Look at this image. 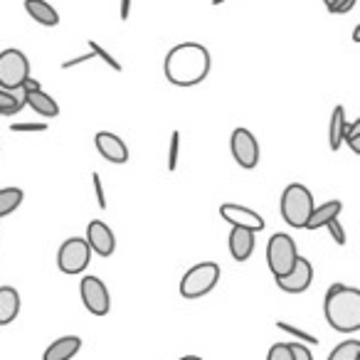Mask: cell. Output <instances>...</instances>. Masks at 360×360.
Instances as JSON below:
<instances>
[{
	"mask_svg": "<svg viewBox=\"0 0 360 360\" xmlns=\"http://www.w3.org/2000/svg\"><path fill=\"white\" fill-rule=\"evenodd\" d=\"M355 3H358V0H335V3L328 6V13H333V15H345V13L353 11Z\"/></svg>",
	"mask_w": 360,
	"mask_h": 360,
	"instance_id": "cell-31",
	"label": "cell"
},
{
	"mask_svg": "<svg viewBox=\"0 0 360 360\" xmlns=\"http://www.w3.org/2000/svg\"><path fill=\"white\" fill-rule=\"evenodd\" d=\"M323 3H326V8H328V6H330V3H335V0H323Z\"/></svg>",
	"mask_w": 360,
	"mask_h": 360,
	"instance_id": "cell-39",
	"label": "cell"
},
{
	"mask_svg": "<svg viewBox=\"0 0 360 360\" xmlns=\"http://www.w3.org/2000/svg\"><path fill=\"white\" fill-rule=\"evenodd\" d=\"M353 42H360V25L353 27Z\"/></svg>",
	"mask_w": 360,
	"mask_h": 360,
	"instance_id": "cell-36",
	"label": "cell"
},
{
	"mask_svg": "<svg viewBox=\"0 0 360 360\" xmlns=\"http://www.w3.org/2000/svg\"><path fill=\"white\" fill-rule=\"evenodd\" d=\"M79 296L84 309L89 311L91 316H106L111 311V296L106 284L99 279V276H84L79 281Z\"/></svg>",
	"mask_w": 360,
	"mask_h": 360,
	"instance_id": "cell-9",
	"label": "cell"
},
{
	"mask_svg": "<svg viewBox=\"0 0 360 360\" xmlns=\"http://www.w3.org/2000/svg\"><path fill=\"white\" fill-rule=\"evenodd\" d=\"M289 348H291V355H294V360H314L309 345L301 343V340H299V343H289Z\"/></svg>",
	"mask_w": 360,
	"mask_h": 360,
	"instance_id": "cell-32",
	"label": "cell"
},
{
	"mask_svg": "<svg viewBox=\"0 0 360 360\" xmlns=\"http://www.w3.org/2000/svg\"><path fill=\"white\" fill-rule=\"evenodd\" d=\"M86 245H89L91 255L99 257H111L116 250V237L111 232V227L101 220H91L89 227H86Z\"/></svg>",
	"mask_w": 360,
	"mask_h": 360,
	"instance_id": "cell-13",
	"label": "cell"
},
{
	"mask_svg": "<svg viewBox=\"0 0 360 360\" xmlns=\"http://www.w3.org/2000/svg\"><path fill=\"white\" fill-rule=\"evenodd\" d=\"M230 150L232 158L237 165H242L245 170H252L259 165V143H257V136L250 129H235L230 136Z\"/></svg>",
	"mask_w": 360,
	"mask_h": 360,
	"instance_id": "cell-8",
	"label": "cell"
},
{
	"mask_svg": "<svg viewBox=\"0 0 360 360\" xmlns=\"http://www.w3.org/2000/svg\"><path fill=\"white\" fill-rule=\"evenodd\" d=\"M20 91H22V104H27L40 116H45V119H55V116H60V106H57V101L52 99L42 86H37V89H20Z\"/></svg>",
	"mask_w": 360,
	"mask_h": 360,
	"instance_id": "cell-14",
	"label": "cell"
},
{
	"mask_svg": "<svg viewBox=\"0 0 360 360\" xmlns=\"http://www.w3.org/2000/svg\"><path fill=\"white\" fill-rule=\"evenodd\" d=\"M20 314V294L15 286H0V326H8Z\"/></svg>",
	"mask_w": 360,
	"mask_h": 360,
	"instance_id": "cell-19",
	"label": "cell"
},
{
	"mask_svg": "<svg viewBox=\"0 0 360 360\" xmlns=\"http://www.w3.org/2000/svg\"><path fill=\"white\" fill-rule=\"evenodd\" d=\"M220 217L232 227H245V230H252V232H262L264 230V217L259 212L250 210L245 205H237V202H225L220 205Z\"/></svg>",
	"mask_w": 360,
	"mask_h": 360,
	"instance_id": "cell-11",
	"label": "cell"
},
{
	"mask_svg": "<svg viewBox=\"0 0 360 360\" xmlns=\"http://www.w3.org/2000/svg\"><path fill=\"white\" fill-rule=\"evenodd\" d=\"M220 274L222 271L217 262H200V264L191 266L183 274V279H180V296L183 299H202V296H207L217 286Z\"/></svg>",
	"mask_w": 360,
	"mask_h": 360,
	"instance_id": "cell-4",
	"label": "cell"
},
{
	"mask_svg": "<svg viewBox=\"0 0 360 360\" xmlns=\"http://www.w3.org/2000/svg\"><path fill=\"white\" fill-rule=\"evenodd\" d=\"M326 227H328V232H330V237H333L335 245L345 247V242H348V237H345V230H343V227H340V217H333V220H330Z\"/></svg>",
	"mask_w": 360,
	"mask_h": 360,
	"instance_id": "cell-29",
	"label": "cell"
},
{
	"mask_svg": "<svg viewBox=\"0 0 360 360\" xmlns=\"http://www.w3.org/2000/svg\"><path fill=\"white\" fill-rule=\"evenodd\" d=\"M255 235L257 232H252V230H245V227H232V232H230V255H232V259L235 262H247L252 255H255Z\"/></svg>",
	"mask_w": 360,
	"mask_h": 360,
	"instance_id": "cell-15",
	"label": "cell"
},
{
	"mask_svg": "<svg viewBox=\"0 0 360 360\" xmlns=\"http://www.w3.org/2000/svg\"><path fill=\"white\" fill-rule=\"evenodd\" d=\"M89 262H91V250L84 237H70L57 250V266H60L62 274H70V276L82 274L89 266Z\"/></svg>",
	"mask_w": 360,
	"mask_h": 360,
	"instance_id": "cell-7",
	"label": "cell"
},
{
	"mask_svg": "<svg viewBox=\"0 0 360 360\" xmlns=\"http://www.w3.org/2000/svg\"><path fill=\"white\" fill-rule=\"evenodd\" d=\"M25 200V193L20 188H3L0 191V217H8L18 210Z\"/></svg>",
	"mask_w": 360,
	"mask_h": 360,
	"instance_id": "cell-21",
	"label": "cell"
},
{
	"mask_svg": "<svg viewBox=\"0 0 360 360\" xmlns=\"http://www.w3.org/2000/svg\"><path fill=\"white\" fill-rule=\"evenodd\" d=\"M91 183H94V193H96V205L101 210H106V193H104V183H101L99 173H91Z\"/></svg>",
	"mask_w": 360,
	"mask_h": 360,
	"instance_id": "cell-30",
	"label": "cell"
},
{
	"mask_svg": "<svg viewBox=\"0 0 360 360\" xmlns=\"http://www.w3.org/2000/svg\"><path fill=\"white\" fill-rule=\"evenodd\" d=\"M314 205L316 202H314V195H311L309 188L301 186V183H289V186L284 188V193H281L279 212H281V217H284L286 225L301 230V227H306V220H309Z\"/></svg>",
	"mask_w": 360,
	"mask_h": 360,
	"instance_id": "cell-3",
	"label": "cell"
},
{
	"mask_svg": "<svg viewBox=\"0 0 360 360\" xmlns=\"http://www.w3.org/2000/svg\"><path fill=\"white\" fill-rule=\"evenodd\" d=\"M343 143L348 146L355 155H360V119H355L353 124H345Z\"/></svg>",
	"mask_w": 360,
	"mask_h": 360,
	"instance_id": "cell-24",
	"label": "cell"
},
{
	"mask_svg": "<svg viewBox=\"0 0 360 360\" xmlns=\"http://www.w3.org/2000/svg\"><path fill=\"white\" fill-rule=\"evenodd\" d=\"M340 212H343V202L340 200H328V202H321V205H314L304 230H321V227L328 225L333 217H340Z\"/></svg>",
	"mask_w": 360,
	"mask_h": 360,
	"instance_id": "cell-17",
	"label": "cell"
},
{
	"mask_svg": "<svg viewBox=\"0 0 360 360\" xmlns=\"http://www.w3.org/2000/svg\"><path fill=\"white\" fill-rule=\"evenodd\" d=\"M27 77H30V60L25 52L18 47L0 52V89L18 91Z\"/></svg>",
	"mask_w": 360,
	"mask_h": 360,
	"instance_id": "cell-6",
	"label": "cell"
},
{
	"mask_svg": "<svg viewBox=\"0 0 360 360\" xmlns=\"http://www.w3.org/2000/svg\"><path fill=\"white\" fill-rule=\"evenodd\" d=\"M222 3H227V0H212V6H222Z\"/></svg>",
	"mask_w": 360,
	"mask_h": 360,
	"instance_id": "cell-38",
	"label": "cell"
},
{
	"mask_svg": "<svg viewBox=\"0 0 360 360\" xmlns=\"http://www.w3.org/2000/svg\"><path fill=\"white\" fill-rule=\"evenodd\" d=\"M178 155H180V131L170 134V148H168V170L173 173L178 168Z\"/></svg>",
	"mask_w": 360,
	"mask_h": 360,
	"instance_id": "cell-26",
	"label": "cell"
},
{
	"mask_svg": "<svg viewBox=\"0 0 360 360\" xmlns=\"http://www.w3.org/2000/svg\"><path fill=\"white\" fill-rule=\"evenodd\" d=\"M323 314L338 333L360 330V291L348 284H330L323 296Z\"/></svg>",
	"mask_w": 360,
	"mask_h": 360,
	"instance_id": "cell-2",
	"label": "cell"
},
{
	"mask_svg": "<svg viewBox=\"0 0 360 360\" xmlns=\"http://www.w3.org/2000/svg\"><path fill=\"white\" fill-rule=\"evenodd\" d=\"M22 96H18L15 91L0 89V116H13L22 109Z\"/></svg>",
	"mask_w": 360,
	"mask_h": 360,
	"instance_id": "cell-23",
	"label": "cell"
},
{
	"mask_svg": "<svg viewBox=\"0 0 360 360\" xmlns=\"http://www.w3.org/2000/svg\"><path fill=\"white\" fill-rule=\"evenodd\" d=\"M266 360H294L289 343H274L266 353Z\"/></svg>",
	"mask_w": 360,
	"mask_h": 360,
	"instance_id": "cell-28",
	"label": "cell"
},
{
	"mask_svg": "<svg viewBox=\"0 0 360 360\" xmlns=\"http://www.w3.org/2000/svg\"><path fill=\"white\" fill-rule=\"evenodd\" d=\"M47 124H13L11 131L13 134H32V131H47Z\"/></svg>",
	"mask_w": 360,
	"mask_h": 360,
	"instance_id": "cell-33",
	"label": "cell"
},
{
	"mask_svg": "<svg viewBox=\"0 0 360 360\" xmlns=\"http://www.w3.org/2000/svg\"><path fill=\"white\" fill-rule=\"evenodd\" d=\"M279 326L281 330H286V333H291L294 338H299V340H304V343H319V338H316L314 333H306V330H301V328H296V326H291V323H284V321H279Z\"/></svg>",
	"mask_w": 360,
	"mask_h": 360,
	"instance_id": "cell-27",
	"label": "cell"
},
{
	"mask_svg": "<svg viewBox=\"0 0 360 360\" xmlns=\"http://www.w3.org/2000/svg\"><path fill=\"white\" fill-rule=\"evenodd\" d=\"M178 360H202L200 355H183V358H178Z\"/></svg>",
	"mask_w": 360,
	"mask_h": 360,
	"instance_id": "cell-37",
	"label": "cell"
},
{
	"mask_svg": "<svg viewBox=\"0 0 360 360\" xmlns=\"http://www.w3.org/2000/svg\"><path fill=\"white\" fill-rule=\"evenodd\" d=\"M82 350L79 335H62L55 343H50L42 353V360H72Z\"/></svg>",
	"mask_w": 360,
	"mask_h": 360,
	"instance_id": "cell-16",
	"label": "cell"
},
{
	"mask_svg": "<svg viewBox=\"0 0 360 360\" xmlns=\"http://www.w3.org/2000/svg\"><path fill=\"white\" fill-rule=\"evenodd\" d=\"M89 60H94V55H82V57H75V60H67V62H62V70H72V67H77V65H84V62H89Z\"/></svg>",
	"mask_w": 360,
	"mask_h": 360,
	"instance_id": "cell-34",
	"label": "cell"
},
{
	"mask_svg": "<svg viewBox=\"0 0 360 360\" xmlns=\"http://www.w3.org/2000/svg\"><path fill=\"white\" fill-rule=\"evenodd\" d=\"M89 52H91V55H94V57H99L101 62H106V65H109L114 72H121V70H124V67L119 65V60H116V57H111L109 52H106L104 47H101L96 40H89Z\"/></svg>",
	"mask_w": 360,
	"mask_h": 360,
	"instance_id": "cell-25",
	"label": "cell"
},
{
	"mask_svg": "<svg viewBox=\"0 0 360 360\" xmlns=\"http://www.w3.org/2000/svg\"><path fill=\"white\" fill-rule=\"evenodd\" d=\"M345 109L343 106H333V114H330V126H328V143L330 150H340L343 146V134H345Z\"/></svg>",
	"mask_w": 360,
	"mask_h": 360,
	"instance_id": "cell-20",
	"label": "cell"
},
{
	"mask_svg": "<svg viewBox=\"0 0 360 360\" xmlns=\"http://www.w3.org/2000/svg\"><path fill=\"white\" fill-rule=\"evenodd\" d=\"M328 360H360V340L358 338L343 340V343L330 350Z\"/></svg>",
	"mask_w": 360,
	"mask_h": 360,
	"instance_id": "cell-22",
	"label": "cell"
},
{
	"mask_svg": "<svg viewBox=\"0 0 360 360\" xmlns=\"http://www.w3.org/2000/svg\"><path fill=\"white\" fill-rule=\"evenodd\" d=\"M296 259H299V250H296V240L286 232H276L266 242V264L274 276H284L294 269Z\"/></svg>",
	"mask_w": 360,
	"mask_h": 360,
	"instance_id": "cell-5",
	"label": "cell"
},
{
	"mask_svg": "<svg viewBox=\"0 0 360 360\" xmlns=\"http://www.w3.org/2000/svg\"><path fill=\"white\" fill-rule=\"evenodd\" d=\"M274 279H276V286H279L281 291H286V294H301V291L309 289L311 281H314V264H311L306 257L299 255L294 269L284 276H274Z\"/></svg>",
	"mask_w": 360,
	"mask_h": 360,
	"instance_id": "cell-10",
	"label": "cell"
},
{
	"mask_svg": "<svg viewBox=\"0 0 360 360\" xmlns=\"http://www.w3.org/2000/svg\"><path fill=\"white\" fill-rule=\"evenodd\" d=\"M131 3H134V0H121V8H119V18L121 20H129V15H131Z\"/></svg>",
	"mask_w": 360,
	"mask_h": 360,
	"instance_id": "cell-35",
	"label": "cell"
},
{
	"mask_svg": "<svg viewBox=\"0 0 360 360\" xmlns=\"http://www.w3.org/2000/svg\"><path fill=\"white\" fill-rule=\"evenodd\" d=\"M25 13L37 22V25L45 27H57L60 25V13L47 3V0H25Z\"/></svg>",
	"mask_w": 360,
	"mask_h": 360,
	"instance_id": "cell-18",
	"label": "cell"
},
{
	"mask_svg": "<svg viewBox=\"0 0 360 360\" xmlns=\"http://www.w3.org/2000/svg\"><path fill=\"white\" fill-rule=\"evenodd\" d=\"M94 146H96V153L101 155L104 160L116 165H124L129 160V146L124 143V139L111 131H99L94 136Z\"/></svg>",
	"mask_w": 360,
	"mask_h": 360,
	"instance_id": "cell-12",
	"label": "cell"
},
{
	"mask_svg": "<svg viewBox=\"0 0 360 360\" xmlns=\"http://www.w3.org/2000/svg\"><path fill=\"white\" fill-rule=\"evenodd\" d=\"M212 70L210 50L200 42H180L165 55L163 75L173 86H198L207 79Z\"/></svg>",
	"mask_w": 360,
	"mask_h": 360,
	"instance_id": "cell-1",
	"label": "cell"
}]
</instances>
